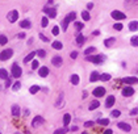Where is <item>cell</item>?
I'll use <instances>...</instances> for the list:
<instances>
[{"instance_id":"1","label":"cell","mask_w":138,"mask_h":134,"mask_svg":"<svg viewBox=\"0 0 138 134\" xmlns=\"http://www.w3.org/2000/svg\"><path fill=\"white\" fill-rule=\"evenodd\" d=\"M86 59L88 62H92L95 64H101L105 60V57L104 55H90V57H87Z\"/></svg>"},{"instance_id":"2","label":"cell","mask_w":138,"mask_h":134,"mask_svg":"<svg viewBox=\"0 0 138 134\" xmlns=\"http://www.w3.org/2000/svg\"><path fill=\"white\" fill-rule=\"evenodd\" d=\"M13 55V50L12 49H5V50H3L1 53H0V60H8Z\"/></svg>"},{"instance_id":"3","label":"cell","mask_w":138,"mask_h":134,"mask_svg":"<svg viewBox=\"0 0 138 134\" xmlns=\"http://www.w3.org/2000/svg\"><path fill=\"white\" fill-rule=\"evenodd\" d=\"M21 75H22L21 67L18 66L17 63H13L12 64V76H13V78H20Z\"/></svg>"},{"instance_id":"4","label":"cell","mask_w":138,"mask_h":134,"mask_svg":"<svg viewBox=\"0 0 138 134\" xmlns=\"http://www.w3.org/2000/svg\"><path fill=\"white\" fill-rule=\"evenodd\" d=\"M17 18H18V12L16 9L11 11V12H8V15H7V20L9 22H16Z\"/></svg>"},{"instance_id":"5","label":"cell","mask_w":138,"mask_h":134,"mask_svg":"<svg viewBox=\"0 0 138 134\" xmlns=\"http://www.w3.org/2000/svg\"><path fill=\"white\" fill-rule=\"evenodd\" d=\"M44 122H45L44 117H41V116L34 117L33 121H32V128H38V126H41L42 124H44Z\"/></svg>"},{"instance_id":"6","label":"cell","mask_w":138,"mask_h":134,"mask_svg":"<svg viewBox=\"0 0 138 134\" xmlns=\"http://www.w3.org/2000/svg\"><path fill=\"white\" fill-rule=\"evenodd\" d=\"M110 16H112V18H114V20H124L126 17V15L122 13L121 11H113V12L110 13Z\"/></svg>"},{"instance_id":"7","label":"cell","mask_w":138,"mask_h":134,"mask_svg":"<svg viewBox=\"0 0 138 134\" xmlns=\"http://www.w3.org/2000/svg\"><path fill=\"white\" fill-rule=\"evenodd\" d=\"M93 96H96V97H101V96H104L105 95V88L104 87H97V88H95L93 89Z\"/></svg>"},{"instance_id":"8","label":"cell","mask_w":138,"mask_h":134,"mask_svg":"<svg viewBox=\"0 0 138 134\" xmlns=\"http://www.w3.org/2000/svg\"><path fill=\"white\" fill-rule=\"evenodd\" d=\"M44 12L47 13V16L50 18H54L57 16V9L55 8H49V7H45L44 8Z\"/></svg>"},{"instance_id":"9","label":"cell","mask_w":138,"mask_h":134,"mask_svg":"<svg viewBox=\"0 0 138 134\" xmlns=\"http://www.w3.org/2000/svg\"><path fill=\"white\" fill-rule=\"evenodd\" d=\"M62 63H63L62 57H59V55L53 57V59H51V64H54L55 67H61V66H62Z\"/></svg>"},{"instance_id":"10","label":"cell","mask_w":138,"mask_h":134,"mask_svg":"<svg viewBox=\"0 0 138 134\" xmlns=\"http://www.w3.org/2000/svg\"><path fill=\"white\" fill-rule=\"evenodd\" d=\"M122 95H124V96H126V97H129V96H133L134 95V89L132 87H125L124 89H122Z\"/></svg>"},{"instance_id":"11","label":"cell","mask_w":138,"mask_h":134,"mask_svg":"<svg viewBox=\"0 0 138 134\" xmlns=\"http://www.w3.org/2000/svg\"><path fill=\"white\" fill-rule=\"evenodd\" d=\"M38 75H40L41 78H46V76L49 75V68L46 67V66L40 67V70H38Z\"/></svg>"},{"instance_id":"12","label":"cell","mask_w":138,"mask_h":134,"mask_svg":"<svg viewBox=\"0 0 138 134\" xmlns=\"http://www.w3.org/2000/svg\"><path fill=\"white\" fill-rule=\"evenodd\" d=\"M117 128H120L121 130H124V132H130V130H132L130 125L126 124V122H118V124H117Z\"/></svg>"},{"instance_id":"13","label":"cell","mask_w":138,"mask_h":134,"mask_svg":"<svg viewBox=\"0 0 138 134\" xmlns=\"http://www.w3.org/2000/svg\"><path fill=\"white\" fill-rule=\"evenodd\" d=\"M64 95L63 93H61L59 96H58V100H57V103H55V106L57 108H62L63 106V104H64Z\"/></svg>"},{"instance_id":"14","label":"cell","mask_w":138,"mask_h":134,"mask_svg":"<svg viewBox=\"0 0 138 134\" xmlns=\"http://www.w3.org/2000/svg\"><path fill=\"white\" fill-rule=\"evenodd\" d=\"M12 116L13 117H20V106H18L17 104H15V105H12Z\"/></svg>"},{"instance_id":"15","label":"cell","mask_w":138,"mask_h":134,"mask_svg":"<svg viewBox=\"0 0 138 134\" xmlns=\"http://www.w3.org/2000/svg\"><path fill=\"white\" fill-rule=\"evenodd\" d=\"M124 82L126 84H137L138 83V78H136V76H129V78H125Z\"/></svg>"},{"instance_id":"16","label":"cell","mask_w":138,"mask_h":134,"mask_svg":"<svg viewBox=\"0 0 138 134\" xmlns=\"http://www.w3.org/2000/svg\"><path fill=\"white\" fill-rule=\"evenodd\" d=\"M84 42H86V37L83 36V34H78V36H76V45H79V46H82V45L84 44Z\"/></svg>"},{"instance_id":"17","label":"cell","mask_w":138,"mask_h":134,"mask_svg":"<svg viewBox=\"0 0 138 134\" xmlns=\"http://www.w3.org/2000/svg\"><path fill=\"white\" fill-rule=\"evenodd\" d=\"M100 79V74H99V72H96V71H93L91 74V76H90V82H97V80Z\"/></svg>"},{"instance_id":"18","label":"cell","mask_w":138,"mask_h":134,"mask_svg":"<svg viewBox=\"0 0 138 134\" xmlns=\"http://www.w3.org/2000/svg\"><path fill=\"white\" fill-rule=\"evenodd\" d=\"M70 82L74 84V86H78L79 82H80V79H79V75H76V74H72L71 75V78H70Z\"/></svg>"},{"instance_id":"19","label":"cell","mask_w":138,"mask_h":134,"mask_svg":"<svg viewBox=\"0 0 138 134\" xmlns=\"http://www.w3.org/2000/svg\"><path fill=\"white\" fill-rule=\"evenodd\" d=\"M114 104V96H108L107 97V101H105V106L107 108H110V106H113Z\"/></svg>"},{"instance_id":"20","label":"cell","mask_w":138,"mask_h":134,"mask_svg":"<svg viewBox=\"0 0 138 134\" xmlns=\"http://www.w3.org/2000/svg\"><path fill=\"white\" fill-rule=\"evenodd\" d=\"M99 106H100V103H99L97 100H93V101H91V104H90V106H88V109H90V110H95V109H97Z\"/></svg>"},{"instance_id":"21","label":"cell","mask_w":138,"mask_h":134,"mask_svg":"<svg viewBox=\"0 0 138 134\" xmlns=\"http://www.w3.org/2000/svg\"><path fill=\"white\" fill-rule=\"evenodd\" d=\"M36 57V51H32V53H29L28 55L24 58V63H28V62H30V60H33V58Z\"/></svg>"},{"instance_id":"22","label":"cell","mask_w":138,"mask_h":134,"mask_svg":"<svg viewBox=\"0 0 138 134\" xmlns=\"http://www.w3.org/2000/svg\"><path fill=\"white\" fill-rule=\"evenodd\" d=\"M114 42H116V38H114V37H110V38H107V40L104 41V45H105L107 47H109V46H112Z\"/></svg>"},{"instance_id":"23","label":"cell","mask_w":138,"mask_h":134,"mask_svg":"<svg viewBox=\"0 0 138 134\" xmlns=\"http://www.w3.org/2000/svg\"><path fill=\"white\" fill-rule=\"evenodd\" d=\"M51 46H53V49H55V50H61V49L63 47V44L61 41H54L51 44Z\"/></svg>"},{"instance_id":"24","label":"cell","mask_w":138,"mask_h":134,"mask_svg":"<svg viewBox=\"0 0 138 134\" xmlns=\"http://www.w3.org/2000/svg\"><path fill=\"white\" fill-rule=\"evenodd\" d=\"M20 26H21V28H24V29H29L30 26H32V22H30L29 20H22L20 22Z\"/></svg>"},{"instance_id":"25","label":"cell","mask_w":138,"mask_h":134,"mask_svg":"<svg viewBox=\"0 0 138 134\" xmlns=\"http://www.w3.org/2000/svg\"><path fill=\"white\" fill-rule=\"evenodd\" d=\"M129 29L132 30V32H137V30H138V21L129 22Z\"/></svg>"},{"instance_id":"26","label":"cell","mask_w":138,"mask_h":134,"mask_svg":"<svg viewBox=\"0 0 138 134\" xmlns=\"http://www.w3.org/2000/svg\"><path fill=\"white\" fill-rule=\"evenodd\" d=\"M0 78L4 79V80L7 78H9V76H8V71H7L5 68H0Z\"/></svg>"},{"instance_id":"27","label":"cell","mask_w":138,"mask_h":134,"mask_svg":"<svg viewBox=\"0 0 138 134\" xmlns=\"http://www.w3.org/2000/svg\"><path fill=\"white\" fill-rule=\"evenodd\" d=\"M70 121H71V116H70L68 113H66V114L63 116V125L67 126L68 124H70Z\"/></svg>"},{"instance_id":"28","label":"cell","mask_w":138,"mask_h":134,"mask_svg":"<svg viewBox=\"0 0 138 134\" xmlns=\"http://www.w3.org/2000/svg\"><path fill=\"white\" fill-rule=\"evenodd\" d=\"M7 42H8V38H7V36H4V34H0V46L5 45Z\"/></svg>"},{"instance_id":"29","label":"cell","mask_w":138,"mask_h":134,"mask_svg":"<svg viewBox=\"0 0 138 134\" xmlns=\"http://www.w3.org/2000/svg\"><path fill=\"white\" fill-rule=\"evenodd\" d=\"M38 91H40V86H32L29 88V92L32 93V95H34V93H37Z\"/></svg>"},{"instance_id":"30","label":"cell","mask_w":138,"mask_h":134,"mask_svg":"<svg viewBox=\"0 0 138 134\" xmlns=\"http://www.w3.org/2000/svg\"><path fill=\"white\" fill-rule=\"evenodd\" d=\"M66 17H67V20L71 22V21H74L75 18H76V13H75V12H70V13H68L67 16H66Z\"/></svg>"},{"instance_id":"31","label":"cell","mask_w":138,"mask_h":134,"mask_svg":"<svg viewBox=\"0 0 138 134\" xmlns=\"http://www.w3.org/2000/svg\"><path fill=\"white\" fill-rule=\"evenodd\" d=\"M67 132H68L67 128H61V129H57L54 132V134H66Z\"/></svg>"},{"instance_id":"32","label":"cell","mask_w":138,"mask_h":134,"mask_svg":"<svg viewBox=\"0 0 138 134\" xmlns=\"http://www.w3.org/2000/svg\"><path fill=\"white\" fill-rule=\"evenodd\" d=\"M96 51V49H95L93 46H91V47H88V49H86V50H84V54L86 55H90V54H92V53H95Z\"/></svg>"},{"instance_id":"33","label":"cell","mask_w":138,"mask_h":134,"mask_svg":"<svg viewBox=\"0 0 138 134\" xmlns=\"http://www.w3.org/2000/svg\"><path fill=\"white\" fill-rule=\"evenodd\" d=\"M82 17H83V20H84V21H88V20L91 18L90 13H88L87 11H83V12H82Z\"/></svg>"},{"instance_id":"34","label":"cell","mask_w":138,"mask_h":134,"mask_svg":"<svg viewBox=\"0 0 138 134\" xmlns=\"http://www.w3.org/2000/svg\"><path fill=\"white\" fill-rule=\"evenodd\" d=\"M110 78H112V76H110L109 74H103V75H100V79L103 80V82H108V80H110Z\"/></svg>"},{"instance_id":"35","label":"cell","mask_w":138,"mask_h":134,"mask_svg":"<svg viewBox=\"0 0 138 134\" xmlns=\"http://www.w3.org/2000/svg\"><path fill=\"white\" fill-rule=\"evenodd\" d=\"M130 44H132L133 46H138V36L132 37V40H130Z\"/></svg>"},{"instance_id":"36","label":"cell","mask_w":138,"mask_h":134,"mask_svg":"<svg viewBox=\"0 0 138 134\" xmlns=\"http://www.w3.org/2000/svg\"><path fill=\"white\" fill-rule=\"evenodd\" d=\"M49 24V20H47V17H42V20H41V26L42 28H46Z\"/></svg>"},{"instance_id":"37","label":"cell","mask_w":138,"mask_h":134,"mask_svg":"<svg viewBox=\"0 0 138 134\" xmlns=\"http://www.w3.org/2000/svg\"><path fill=\"white\" fill-rule=\"evenodd\" d=\"M97 122H99L100 125H104V126H107V125L109 124V120H108V118H100V120H99Z\"/></svg>"},{"instance_id":"38","label":"cell","mask_w":138,"mask_h":134,"mask_svg":"<svg viewBox=\"0 0 138 134\" xmlns=\"http://www.w3.org/2000/svg\"><path fill=\"white\" fill-rule=\"evenodd\" d=\"M36 54H37L38 57H41V58H45L46 51H45V50H42V49H40V50H37V51H36Z\"/></svg>"},{"instance_id":"39","label":"cell","mask_w":138,"mask_h":134,"mask_svg":"<svg viewBox=\"0 0 138 134\" xmlns=\"http://www.w3.org/2000/svg\"><path fill=\"white\" fill-rule=\"evenodd\" d=\"M20 87H21V83H20V82H16V83H15L13 86H12V89L15 91V92H16V91L20 89Z\"/></svg>"},{"instance_id":"40","label":"cell","mask_w":138,"mask_h":134,"mask_svg":"<svg viewBox=\"0 0 138 134\" xmlns=\"http://www.w3.org/2000/svg\"><path fill=\"white\" fill-rule=\"evenodd\" d=\"M68 22H70V21H68L67 20V17L66 18H64V20L62 21V29L63 30H67V26H68Z\"/></svg>"},{"instance_id":"41","label":"cell","mask_w":138,"mask_h":134,"mask_svg":"<svg viewBox=\"0 0 138 134\" xmlns=\"http://www.w3.org/2000/svg\"><path fill=\"white\" fill-rule=\"evenodd\" d=\"M120 114H121L120 110H112V112H110V117H114V118H116V117L120 116Z\"/></svg>"},{"instance_id":"42","label":"cell","mask_w":138,"mask_h":134,"mask_svg":"<svg viewBox=\"0 0 138 134\" xmlns=\"http://www.w3.org/2000/svg\"><path fill=\"white\" fill-rule=\"evenodd\" d=\"M51 33L53 34H54V36H58V34H59V26H54V28H53V30H51Z\"/></svg>"},{"instance_id":"43","label":"cell","mask_w":138,"mask_h":134,"mask_svg":"<svg viewBox=\"0 0 138 134\" xmlns=\"http://www.w3.org/2000/svg\"><path fill=\"white\" fill-rule=\"evenodd\" d=\"M38 66H40V63H38V60H32V68L33 70H37Z\"/></svg>"},{"instance_id":"44","label":"cell","mask_w":138,"mask_h":134,"mask_svg":"<svg viewBox=\"0 0 138 134\" xmlns=\"http://www.w3.org/2000/svg\"><path fill=\"white\" fill-rule=\"evenodd\" d=\"M83 26H84L83 22H75V28L78 29V30H82V29H83Z\"/></svg>"},{"instance_id":"45","label":"cell","mask_w":138,"mask_h":134,"mask_svg":"<svg viewBox=\"0 0 138 134\" xmlns=\"http://www.w3.org/2000/svg\"><path fill=\"white\" fill-rule=\"evenodd\" d=\"M93 125H95L93 121H87V122H84V128H91V126H93Z\"/></svg>"},{"instance_id":"46","label":"cell","mask_w":138,"mask_h":134,"mask_svg":"<svg viewBox=\"0 0 138 134\" xmlns=\"http://www.w3.org/2000/svg\"><path fill=\"white\" fill-rule=\"evenodd\" d=\"M116 30H122V24H120V22H117V24H114V26H113Z\"/></svg>"},{"instance_id":"47","label":"cell","mask_w":138,"mask_h":134,"mask_svg":"<svg viewBox=\"0 0 138 134\" xmlns=\"http://www.w3.org/2000/svg\"><path fill=\"white\" fill-rule=\"evenodd\" d=\"M40 38H41V40L44 41V42H49V38L46 37V36H44L42 33H40Z\"/></svg>"},{"instance_id":"48","label":"cell","mask_w":138,"mask_h":134,"mask_svg":"<svg viewBox=\"0 0 138 134\" xmlns=\"http://www.w3.org/2000/svg\"><path fill=\"white\" fill-rule=\"evenodd\" d=\"M130 114H132V116H136V114H138V106H137V108H134V109L130 110Z\"/></svg>"},{"instance_id":"49","label":"cell","mask_w":138,"mask_h":134,"mask_svg":"<svg viewBox=\"0 0 138 134\" xmlns=\"http://www.w3.org/2000/svg\"><path fill=\"white\" fill-rule=\"evenodd\" d=\"M70 57H71L72 59H76V58H78V51H72L71 54H70Z\"/></svg>"},{"instance_id":"50","label":"cell","mask_w":138,"mask_h":134,"mask_svg":"<svg viewBox=\"0 0 138 134\" xmlns=\"http://www.w3.org/2000/svg\"><path fill=\"white\" fill-rule=\"evenodd\" d=\"M11 83H12V82H11V79H9V78H7V79H5V87H9V86H11Z\"/></svg>"},{"instance_id":"51","label":"cell","mask_w":138,"mask_h":134,"mask_svg":"<svg viewBox=\"0 0 138 134\" xmlns=\"http://www.w3.org/2000/svg\"><path fill=\"white\" fill-rule=\"evenodd\" d=\"M17 37L20 38V40H22V38H25V33H18V34H17Z\"/></svg>"},{"instance_id":"52","label":"cell","mask_w":138,"mask_h":134,"mask_svg":"<svg viewBox=\"0 0 138 134\" xmlns=\"http://www.w3.org/2000/svg\"><path fill=\"white\" fill-rule=\"evenodd\" d=\"M104 134H113V132H112L110 129H107L105 132H104Z\"/></svg>"},{"instance_id":"53","label":"cell","mask_w":138,"mask_h":134,"mask_svg":"<svg viewBox=\"0 0 138 134\" xmlns=\"http://www.w3.org/2000/svg\"><path fill=\"white\" fill-rule=\"evenodd\" d=\"M92 7H93V4H92V3H88L87 8H88V9H91V8H92Z\"/></svg>"},{"instance_id":"54","label":"cell","mask_w":138,"mask_h":134,"mask_svg":"<svg viewBox=\"0 0 138 134\" xmlns=\"http://www.w3.org/2000/svg\"><path fill=\"white\" fill-rule=\"evenodd\" d=\"M53 3H54V0H49V1H47V5H51Z\"/></svg>"},{"instance_id":"55","label":"cell","mask_w":138,"mask_h":134,"mask_svg":"<svg viewBox=\"0 0 138 134\" xmlns=\"http://www.w3.org/2000/svg\"><path fill=\"white\" fill-rule=\"evenodd\" d=\"M93 34H95V36H99V34H100V32H99V30H95Z\"/></svg>"},{"instance_id":"56","label":"cell","mask_w":138,"mask_h":134,"mask_svg":"<svg viewBox=\"0 0 138 134\" xmlns=\"http://www.w3.org/2000/svg\"><path fill=\"white\" fill-rule=\"evenodd\" d=\"M87 95H88V93L86 92V91H84V92H83V99H86V97H87Z\"/></svg>"},{"instance_id":"57","label":"cell","mask_w":138,"mask_h":134,"mask_svg":"<svg viewBox=\"0 0 138 134\" xmlns=\"http://www.w3.org/2000/svg\"><path fill=\"white\" fill-rule=\"evenodd\" d=\"M82 134H87V133H82Z\"/></svg>"},{"instance_id":"58","label":"cell","mask_w":138,"mask_h":134,"mask_svg":"<svg viewBox=\"0 0 138 134\" xmlns=\"http://www.w3.org/2000/svg\"><path fill=\"white\" fill-rule=\"evenodd\" d=\"M0 134H1V133H0Z\"/></svg>"}]
</instances>
